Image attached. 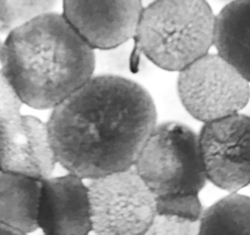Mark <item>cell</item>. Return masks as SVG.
Returning <instances> with one entry per match:
<instances>
[{
    "mask_svg": "<svg viewBox=\"0 0 250 235\" xmlns=\"http://www.w3.org/2000/svg\"><path fill=\"white\" fill-rule=\"evenodd\" d=\"M52 110L47 125L57 162L83 179L133 168L157 124L150 93L115 75L92 76Z\"/></svg>",
    "mask_w": 250,
    "mask_h": 235,
    "instance_id": "obj_1",
    "label": "cell"
},
{
    "mask_svg": "<svg viewBox=\"0 0 250 235\" xmlns=\"http://www.w3.org/2000/svg\"><path fill=\"white\" fill-rule=\"evenodd\" d=\"M0 65L23 104L45 110L92 78L96 54L62 14L50 11L8 33Z\"/></svg>",
    "mask_w": 250,
    "mask_h": 235,
    "instance_id": "obj_2",
    "label": "cell"
},
{
    "mask_svg": "<svg viewBox=\"0 0 250 235\" xmlns=\"http://www.w3.org/2000/svg\"><path fill=\"white\" fill-rule=\"evenodd\" d=\"M215 21L206 0H156L144 6L135 49L160 69L179 73L211 49Z\"/></svg>",
    "mask_w": 250,
    "mask_h": 235,
    "instance_id": "obj_3",
    "label": "cell"
},
{
    "mask_svg": "<svg viewBox=\"0 0 250 235\" xmlns=\"http://www.w3.org/2000/svg\"><path fill=\"white\" fill-rule=\"evenodd\" d=\"M134 169L156 197L199 195L208 181L199 135L177 121L156 124Z\"/></svg>",
    "mask_w": 250,
    "mask_h": 235,
    "instance_id": "obj_4",
    "label": "cell"
},
{
    "mask_svg": "<svg viewBox=\"0 0 250 235\" xmlns=\"http://www.w3.org/2000/svg\"><path fill=\"white\" fill-rule=\"evenodd\" d=\"M87 186L93 232L146 234L156 215V196L134 167L91 179Z\"/></svg>",
    "mask_w": 250,
    "mask_h": 235,
    "instance_id": "obj_5",
    "label": "cell"
},
{
    "mask_svg": "<svg viewBox=\"0 0 250 235\" xmlns=\"http://www.w3.org/2000/svg\"><path fill=\"white\" fill-rule=\"evenodd\" d=\"M249 81L220 54H208L179 71L182 105L203 123L239 113L250 98Z\"/></svg>",
    "mask_w": 250,
    "mask_h": 235,
    "instance_id": "obj_6",
    "label": "cell"
},
{
    "mask_svg": "<svg viewBox=\"0 0 250 235\" xmlns=\"http://www.w3.org/2000/svg\"><path fill=\"white\" fill-rule=\"evenodd\" d=\"M199 141L208 181L229 193L250 185V115L204 123Z\"/></svg>",
    "mask_w": 250,
    "mask_h": 235,
    "instance_id": "obj_7",
    "label": "cell"
},
{
    "mask_svg": "<svg viewBox=\"0 0 250 235\" xmlns=\"http://www.w3.org/2000/svg\"><path fill=\"white\" fill-rule=\"evenodd\" d=\"M141 0H62V16L93 49L110 50L133 39Z\"/></svg>",
    "mask_w": 250,
    "mask_h": 235,
    "instance_id": "obj_8",
    "label": "cell"
},
{
    "mask_svg": "<svg viewBox=\"0 0 250 235\" xmlns=\"http://www.w3.org/2000/svg\"><path fill=\"white\" fill-rule=\"evenodd\" d=\"M57 163L48 125L38 118L20 114L0 124V170L43 180Z\"/></svg>",
    "mask_w": 250,
    "mask_h": 235,
    "instance_id": "obj_9",
    "label": "cell"
},
{
    "mask_svg": "<svg viewBox=\"0 0 250 235\" xmlns=\"http://www.w3.org/2000/svg\"><path fill=\"white\" fill-rule=\"evenodd\" d=\"M38 227L48 235H83L92 230L88 186L69 173L43 179Z\"/></svg>",
    "mask_w": 250,
    "mask_h": 235,
    "instance_id": "obj_10",
    "label": "cell"
},
{
    "mask_svg": "<svg viewBox=\"0 0 250 235\" xmlns=\"http://www.w3.org/2000/svg\"><path fill=\"white\" fill-rule=\"evenodd\" d=\"M42 180L0 170V222L19 234L37 230Z\"/></svg>",
    "mask_w": 250,
    "mask_h": 235,
    "instance_id": "obj_11",
    "label": "cell"
},
{
    "mask_svg": "<svg viewBox=\"0 0 250 235\" xmlns=\"http://www.w3.org/2000/svg\"><path fill=\"white\" fill-rule=\"evenodd\" d=\"M217 54L250 82V0L226 4L215 21Z\"/></svg>",
    "mask_w": 250,
    "mask_h": 235,
    "instance_id": "obj_12",
    "label": "cell"
},
{
    "mask_svg": "<svg viewBox=\"0 0 250 235\" xmlns=\"http://www.w3.org/2000/svg\"><path fill=\"white\" fill-rule=\"evenodd\" d=\"M199 234H250V197L232 193L204 210Z\"/></svg>",
    "mask_w": 250,
    "mask_h": 235,
    "instance_id": "obj_13",
    "label": "cell"
},
{
    "mask_svg": "<svg viewBox=\"0 0 250 235\" xmlns=\"http://www.w3.org/2000/svg\"><path fill=\"white\" fill-rule=\"evenodd\" d=\"M58 0H0V35H8L22 23L50 13Z\"/></svg>",
    "mask_w": 250,
    "mask_h": 235,
    "instance_id": "obj_14",
    "label": "cell"
},
{
    "mask_svg": "<svg viewBox=\"0 0 250 235\" xmlns=\"http://www.w3.org/2000/svg\"><path fill=\"white\" fill-rule=\"evenodd\" d=\"M204 207L199 195H170L156 197V213L187 222H200Z\"/></svg>",
    "mask_w": 250,
    "mask_h": 235,
    "instance_id": "obj_15",
    "label": "cell"
},
{
    "mask_svg": "<svg viewBox=\"0 0 250 235\" xmlns=\"http://www.w3.org/2000/svg\"><path fill=\"white\" fill-rule=\"evenodd\" d=\"M146 234L150 235H193L199 234L198 222H187L178 218L156 213Z\"/></svg>",
    "mask_w": 250,
    "mask_h": 235,
    "instance_id": "obj_16",
    "label": "cell"
},
{
    "mask_svg": "<svg viewBox=\"0 0 250 235\" xmlns=\"http://www.w3.org/2000/svg\"><path fill=\"white\" fill-rule=\"evenodd\" d=\"M22 104L18 91L0 69V124L20 115Z\"/></svg>",
    "mask_w": 250,
    "mask_h": 235,
    "instance_id": "obj_17",
    "label": "cell"
},
{
    "mask_svg": "<svg viewBox=\"0 0 250 235\" xmlns=\"http://www.w3.org/2000/svg\"><path fill=\"white\" fill-rule=\"evenodd\" d=\"M0 234H19V233L14 230L11 227L6 225L5 223L0 222Z\"/></svg>",
    "mask_w": 250,
    "mask_h": 235,
    "instance_id": "obj_18",
    "label": "cell"
},
{
    "mask_svg": "<svg viewBox=\"0 0 250 235\" xmlns=\"http://www.w3.org/2000/svg\"><path fill=\"white\" fill-rule=\"evenodd\" d=\"M141 1H143L144 6H146V5H150V4L155 3L156 0H141Z\"/></svg>",
    "mask_w": 250,
    "mask_h": 235,
    "instance_id": "obj_19",
    "label": "cell"
},
{
    "mask_svg": "<svg viewBox=\"0 0 250 235\" xmlns=\"http://www.w3.org/2000/svg\"><path fill=\"white\" fill-rule=\"evenodd\" d=\"M218 3H223V4H229L232 1H235V0H217Z\"/></svg>",
    "mask_w": 250,
    "mask_h": 235,
    "instance_id": "obj_20",
    "label": "cell"
},
{
    "mask_svg": "<svg viewBox=\"0 0 250 235\" xmlns=\"http://www.w3.org/2000/svg\"><path fill=\"white\" fill-rule=\"evenodd\" d=\"M1 48H3V42L0 40V57H1Z\"/></svg>",
    "mask_w": 250,
    "mask_h": 235,
    "instance_id": "obj_21",
    "label": "cell"
}]
</instances>
